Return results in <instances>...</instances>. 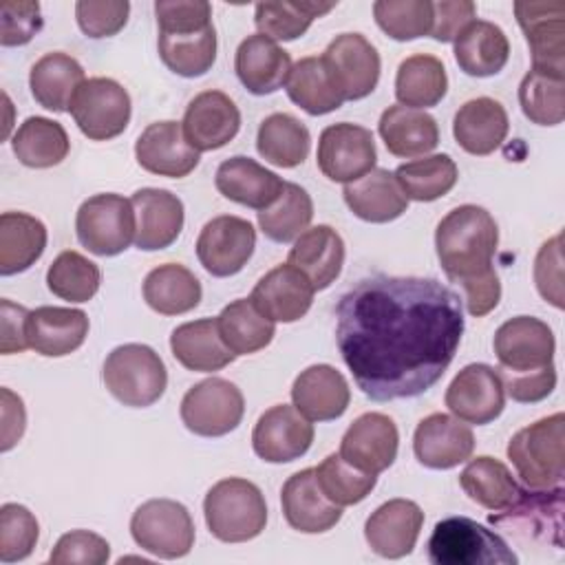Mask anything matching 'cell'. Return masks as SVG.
Returning a JSON list of instances; mask_svg holds the SVG:
<instances>
[{"label":"cell","instance_id":"7a4b0ae2","mask_svg":"<svg viewBox=\"0 0 565 565\" xmlns=\"http://www.w3.org/2000/svg\"><path fill=\"white\" fill-rule=\"evenodd\" d=\"M154 15L161 62L181 77L205 75L216 60L212 4L205 0H157Z\"/></svg>","mask_w":565,"mask_h":565},{"label":"cell","instance_id":"d6986e66","mask_svg":"<svg viewBox=\"0 0 565 565\" xmlns=\"http://www.w3.org/2000/svg\"><path fill=\"white\" fill-rule=\"evenodd\" d=\"M399 448L395 422L384 413H364L347 428L340 441V457L353 468L380 475L393 466Z\"/></svg>","mask_w":565,"mask_h":565},{"label":"cell","instance_id":"8d00e7d4","mask_svg":"<svg viewBox=\"0 0 565 565\" xmlns=\"http://www.w3.org/2000/svg\"><path fill=\"white\" fill-rule=\"evenodd\" d=\"M455 62L470 77H490L503 71L510 57V42L501 26L488 20H472L455 38Z\"/></svg>","mask_w":565,"mask_h":565},{"label":"cell","instance_id":"7dc6e473","mask_svg":"<svg viewBox=\"0 0 565 565\" xmlns=\"http://www.w3.org/2000/svg\"><path fill=\"white\" fill-rule=\"evenodd\" d=\"M313 218V201L305 188L285 181L278 199L258 212L260 232L274 243L296 241Z\"/></svg>","mask_w":565,"mask_h":565},{"label":"cell","instance_id":"11a10c76","mask_svg":"<svg viewBox=\"0 0 565 565\" xmlns=\"http://www.w3.org/2000/svg\"><path fill=\"white\" fill-rule=\"evenodd\" d=\"M40 539V525L33 512L20 503L0 508V561L18 563L31 556Z\"/></svg>","mask_w":565,"mask_h":565},{"label":"cell","instance_id":"8fae6325","mask_svg":"<svg viewBox=\"0 0 565 565\" xmlns=\"http://www.w3.org/2000/svg\"><path fill=\"white\" fill-rule=\"evenodd\" d=\"M179 413L190 433L199 437H223L241 424L245 399L234 382L212 375L188 388Z\"/></svg>","mask_w":565,"mask_h":565},{"label":"cell","instance_id":"7402d4cb","mask_svg":"<svg viewBox=\"0 0 565 565\" xmlns=\"http://www.w3.org/2000/svg\"><path fill=\"white\" fill-rule=\"evenodd\" d=\"M181 126L196 152L218 150L238 135L241 110L223 90H203L188 104Z\"/></svg>","mask_w":565,"mask_h":565},{"label":"cell","instance_id":"7c38bea8","mask_svg":"<svg viewBox=\"0 0 565 565\" xmlns=\"http://www.w3.org/2000/svg\"><path fill=\"white\" fill-rule=\"evenodd\" d=\"M320 62L344 102H358L371 95L380 82V53L362 33L335 35Z\"/></svg>","mask_w":565,"mask_h":565},{"label":"cell","instance_id":"e7e4bbea","mask_svg":"<svg viewBox=\"0 0 565 565\" xmlns=\"http://www.w3.org/2000/svg\"><path fill=\"white\" fill-rule=\"evenodd\" d=\"M2 452L11 450L20 437L24 435V426H26V413H24V404L22 397L15 395L11 388L2 386Z\"/></svg>","mask_w":565,"mask_h":565},{"label":"cell","instance_id":"f907efd6","mask_svg":"<svg viewBox=\"0 0 565 565\" xmlns=\"http://www.w3.org/2000/svg\"><path fill=\"white\" fill-rule=\"evenodd\" d=\"M523 115L536 126H558L565 117V77L530 68L519 84Z\"/></svg>","mask_w":565,"mask_h":565},{"label":"cell","instance_id":"e0dca14e","mask_svg":"<svg viewBox=\"0 0 565 565\" xmlns=\"http://www.w3.org/2000/svg\"><path fill=\"white\" fill-rule=\"evenodd\" d=\"M444 402L448 411L461 422L486 426L503 413L505 388L497 369L490 364L472 362L452 377Z\"/></svg>","mask_w":565,"mask_h":565},{"label":"cell","instance_id":"f6af8a7d","mask_svg":"<svg viewBox=\"0 0 565 565\" xmlns=\"http://www.w3.org/2000/svg\"><path fill=\"white\" fill-rule=\"evenodd\" d=\"M218 333L234 355H249L265 349L274 335L276 324L265 318L249 298H236L216 316Z\"/></svg>","mask_w":565,"mask_h":565},{"label":"cell","instance_id":"5bb4252c","mask_svg":"<svg viewBox=\"0 0 565 565\" xmlns=\"http://www.w3.org/2000/svg\"><path fill=\"white\" fill-rule=\"evenodd\" d=\"M316 161L320 172L335 183H351L375 168L373 132L364 126L340 121L320 132Z\"/></svg>","mask_w":565,"mask_h":565},{"label":"cell","instance_id":"be15d7a7","mask_svg":"<svg viewBox=\"0 0 565 565\" xmlns=\"http://www.w3.org/2000/svg\"><path fill=\"white\" fill-rule=\"evenodd\" d=\"M29 309L11 302L9 298L0 300V353L11 355L29 349L26 340V322Z\"/></svg>","mask_w":565,"mask_h":565},{"label":"cell","instance_id":"ffe728a7","mask_svg":"<svg viewBox=\"0 0 565 565\" xmlns=\"http://www.w3.org/2000/svg\"><path fill=\"white\" fill-rule=\"evenodd\" d=\"M475 435L466 422L446 413L424 417L413 435L417 461L430 470H450L472 457Z\"/></svg>","mask_w":565,"mask_h":565},{"label":"cell","instance_id":"cb8c5ba5","mask_svg":"<svg viewBox=\"0 0 565 565\" xmlns=\"http://www.w3.org/2000/svg\"><path fill=\"white\" fill-rule=\"evenodd\" d=\"M313 294L316 289L309 278L285 263L258 278L249 300L271 322H296L311 309Z\"/></svg>","mask_w":565,"mask_h":565},{"label":"cell","instance_id":"f546056e","mask_svg":"<svg viewBox=\"0 0 565 565\" xmlns=\"http://www.w3.org/2000/svg\"><path fill=\"white\" fill-rule=\"evenodd\" d=\"M88 316L73 307H38L29 313V349L44 358H62L77 351L88 335Z\"/></svg>","mask_w":565,"mask_h":565},{"label":"cell","instance_id":"d4e9b609","mask_svg":"<svg viewBox=\"0 0 565 565\" xmlns=\"http://www.w3.org/2000/svg\"><path fill=\"white\" fill-rule=\"evenodd\" d=\"M424 525L422 508L411 499L382 503L364 523L369 547L382 558H404L413 552Z\"/></svg>","mask_w":565,"mask_h":565},{"label":"cell","instance_id":"6da1fadb","mask_svg":"<svg viewBox=\"0 0 565 565\" xmlns=\"http://www.w3.org/2000/svg\"><path fill=\"white\" fill-rule=\"evenodd\" d=\"M463 300L435 278L373 274L335 305V342L358 388L408 399L435 386L463 335Z\"/></svg>","mask_w":565,"mask_h":565},{"label":"cell","instance_id":"60d3db41","mask_svg":"<svg viewBox=\"0 0 565 565\" xmlns=\"http://www.w3.org/2000/svg\"><path fill=\"white\" fill-rule=\"evenodd\" d=\"M448 90V75L444 62L428 53H415L397 66L395 97L399 106L408 108H433Z\"/></svg>","mask_w":565,"mask_h":565},{"label":"cell","instance_id":"d6a6232c","mask_svg":"<svg viewBox=\"0 0 565 565\" xmlns=\"http://www.w3.org/2000/svg\"><path fill=\"white\" fill-rule=\"evenodd\" d=\"M508 113L492 97L468 99L459 106L452 119L455 141L475 157L492 154L508 137Z\"/></svg>","mask_w":565,"mask_h":565},{"label":"cell","instance_id":"ac0fdd59","mask_svg":"<svg viewBox=\"0 0 565 565\" xmlns=\"http://www.w3.org/2000/svg\"><path fill=\"white\" fill-rule=\"evenodd\" d=\"M313 441V424L291 404L267 408L254 430L252 448L267 463H289L300 459Z\"/></svg>","mask_w":565,"mask_h":565},{"label":"cell","instance_id":"680465c9","mask_svg":"<svg viewBox=\"0 0 565 565\" xmlns=\"http://www.w3.org/2000/svg\"><path fill=\"white\" fill-rule=\"evenodd\" d=\"M0 15H2V31H0L2 46L29 44L35 38V33H40L42 29L40 4L31 0H4L0 4Z\"/></svg>","mask_w":565,"mask_h":565},{"label":"cell","instance_id":"ee69618b","mask_svg":"<svg viewBox=\"0 0 565 565\" xmlns=\"http://www.w3.org/2000/svg\"><path fill=\"white\" fill-rule=\"evenodd\" d=\"M309 148V128L289 113H271L258 126L256 150L265 161L278 168L300 166L307 159Z\"/></svg>","mask_w":565,"mask_h":565},{"label":"cell","instance_id":"db71d44e","mask_svg":"<svg viewBox=\"0 0 565 565\" xmlns=\"http://www.w3.org/2000/svg\"><path fill=\"white\" fill-rule=\"evenodd\" d=\"M377 26L397 42L430 35L433 2L428 0H377L373 4Z\"/></svg>","mask_w":565,"mask_h":565},{"label":"cell","instance_id":"8992f818","mask_svg":"<svg viewBox=\"0 0 565 565\" xmlns=\"http://www.w3.org/2000/svg\"><path fill=\"white\" fill-rule=\"evenodd\" d=\"M102 380L108 393L124 406L146 408L166 393L168 371L152 347L128 342L106 355Z\"/></svg>","mask_w":565,"mask_h":565},{"label":"cell","instance_id":"bcb514c9","mask_svg":"<svg viewBox=\"0 0 565 565\" xmlns=\"http://www.w3.org/2000/svg\"><path fill=\"white\" fill-rule=\"evenodd\" d=\"M393 177L408 201L430 203L455 188L459 170L450 154H426L397 166Z\"/></svg>","mask_w":565,"mask_h":565},{"label":"cell","instance_id":"f35d334b","mask_svg":"<svg viewBox=\"0 0 565 565\" xmlns=\"http://www.w3.org/2000/svg\"><path fill=\"white\" fill-rule=\"evenodd\" d=\"M203 296L199 278L179 263H163L143 278V300L161 316H179L199 307Z\"/></svg>","mask_w":565,"mask_h":565},{"label":"cell","instance_id":"1f68e13d","mask_svg":"<svg viewBox=\"0 0 565 565\" xmlns=\"http://www.w3.org/2000/svg\"><path fill=\"white\" fill-rule=\"evenodd\" d=\"M287 263L300 269L316 291L331 287L344 265V241L331 225L307 227L289 249Z\"/></svg>","mask_w":565,"mask_h":565},{"label":"cell","instance_id":"4fadbf2b","mask_svg":"<svg viewBox=\"0 0 565 565\" xmlns=\"http://www.w3.org/2000/svg\"><path fill=\"white\" fill-rule=\"evenodd\" d=\"M492 349L499 360L497 373H532L554 364L556 340L547 322L514 316L494 331Z\"/></svg>","mask_w":565,"mask_h":565},{"label":"cell","instance_id":"f5cc1de1","mask_svg":"<svg viewBox=\"0 0 565 565\" xmlns=\"http://www.w3.org/2000/svg\"><path fill=\"white\" fill-rule=\"evenodd\" d=\"M316 479L324 497L340 508L364 501L377 483V475L353 468L340 452L327 455L320 466H316Z\"/></svg>","mask_w":565,"mask_h":565},{"label":"cell","instance_id":"9a60e30c","mask_svg":"<svg viewBox=\"0 0 565 565\" xmlns=\"http://www.w3.org/2000/svg\"><path fill=\"white\" fill-rule=\"evenodd\" d=\"M516 22L532 55V68L565 77V2H514Z\"/></svg>","mask_w":565,"mask_h":565},{"label":"cell","instance_id":"52a82bcc","mask_svg":"<svg viewBox=\"0 0 565 565\" xmlns=\"http://www.w3.org/2000/svg\"><path fill=\"white\" fill-rule=\"evenodd\" d=\"M433 565H516V554L486 525L468 516H448L433 527L428 539Z\"/></svg>","mask_w":565,"mask_h":565},{"label":"cell","instance_id":"d590c367","mask_svg":"<svg viewBox=\"0 0 565 565\" xmlns=\"http://www.w3.org/2000/svg\"><path fill=\"white\" fill-rule=\"evenodd\" d=\"M170 349L181 366L196 373H214L236 360L218 333L216 318L179 324L170 335Z\"/></svg>","mask_w":565,"mask_h":565},{"label":"cell","instance_id":"4dcf8cb0","mask_svg":"<svg viewBox=\"0 0 565 565\" xmlns=\"http://www.w3.org/2000/svg\"><path fill=\"white\" fill-rule=\"evenodd\" d=\"M214 185L225 199L260 212L278 199L285 181L252 157L236 154L216 168Z\"/></svg>","mask_w":565,"mask_h":565},{"label":"cell","instance_id":"6f0895ef","mask_svg":"<svg viewBox=\"0 0 565 565\" xmlns=\"http://www.w3.org/2000/svg\"><path fill=\"white\" fill-rule=\"evenodd\" d=\"M130 13V2L126 0H106V2H93V0H79L75 4V18L84 35L99 40L117 35Z\"/></svg>","mask_w":565,"mask_h":565},{"label":"cell","instance_id":"9c48e42d","mask_svg":"<svg viewBox=\"0 0 565 565\" xmlns=\"http://www.w3.org/2000/svg\"><path fill=\"white\" fill-rule=\"evenodd\" d=\"M135 543L157 558H181L194 547V521L174 499H150L130 519Z\"/></svg>","mask_w":565,"mask_h":565},{"label":"cell","instance_id":"4316f807","mask_svg":"<svg viewBox=\"0 0 565 565\" xmlns=\"http://www.w3.org/2000/svg\"><path fill=\"white\" fill-rule=\"evenodd\" d=\"M291 402L309 422H331L351 402L347 377L331 364H311L291 384Z\"/></svg>","mask_w":565,"mask_h":565},{"label":"cell","instance_id":"e575fe53","mask_svg":"<svg viewBox=\"0 0 565 565\" xmlns=\"http://www.w3.org/2000/svg\"><path fill=\"white\" fill-rule=\"evenodd\" d=\"M342 196L349 210L366 223L395 221L408 207V199L386 168H373L358 181L347 183Z\"/></svg>","mask_w":565,"mask_h":565},{"label":"cell","instance_id":"836d02e7","mask_svg":"<svg viewBox=\"0 0 565 565\" xmlns=\"http://www.w3.org/2000/svg\"><path fill=\"white\" fill-rule=\"evenodd\" d=\"M386 150L402 159L426 157L439 143V126L426 110L408 106H388L377 124Z\"/></svg>","mask_w":565,"mask_h":565},{"label":"cell","instance_id":"603a6c76","mask_svg":"<svg viewBox=\"0 0 565 565\" xmlns=\"http://www.w3.org/2000/svg\"><path fill=\"white\" fill-rule=\"evenodd\" d=\"M135 210V247L157 252L170 247L183 230V203L163 188H141L130 196Z\"/></svg>","mask_w":565,"mask_h":565},{"label":"cell","instance_id":"681fc988","mask_svg":"<svg viewBox=\"0 0 565 565\" xmlns=\"http://www.w3.org/2000/svg\"><path fill=\"white\" fill-rule=\"evenodd\" d=\"M285 86H287L289 99L313 117L333 113L344 104V99L331 84L320 57L316 55L300 57L291 66V73Z\"/></svg>","mask_w":565,"mask_h":565},{"label":"cell","instance_id":"9f6ffc18","mask_svg":"<svg viewBox=\"0 0 565 565\" xmlns=\"http://www.w3.org/2000/svg\"><path fill=\"white\" fill-rule=\"evenodd\" d=\"M49 561L53 565H104L110 561V545L90 530H71L57 539Z\"/></svg>","mask_w":565,"mask_h":565},{"label":"cell","instance_id":"277c9868","mask_svg":"<svg viewBox=\"0 0 565 565\" xmlns=\"http://www.w3.org/2000/svg\"><path fill=\"white\" fill-rule=\"evenodd\" d=\"M508 459L532 490L563 486L565 477V415H547L512 435Z\"/></svg>","mask_w":565,"mask_h":565},{"label":"cell","instance_id":"74e56055","mask_svg":"<svg viewBox=\"0 0 565 565\" xmlns=\"http://www.w3.org/2000/svg\"><path fill=\"white\" fill-rule=\"evenodd\" d=\"M82 64L62 51L42 55L29 73V86L33 99L53 113H64L71 108L73 95L84 82Z\"/></svg>","mask_w":565,"mask_h":565},{"label":"cell","instance_id":"ab89813d","mask_svg":"<svg viewBox=\"0 0 565 565\" xmlns=\"http://www.w3.org/2000/svg\"><path fill=\"white\" fill-rule=\"evenodd\" d=\"M46 227L26 212H2L0 216V274L26 271L46 247Z\"/></svg>","mask_w":565,"mask_h":565},{"label":"cell","instance_id":"ba28073f","mask_svg":"<svg viewBox=\"0 0 565 565\" xmlns=\"http://www.w3.org/2000/svg\"><path fill=\"white\" fill-rule=\"evenodd\" d=\"M77 241L95 256H117L135 243V210L115 192L88 196L75 216Z\"/></svg>","mask_w":565,"mask_h":565},{"label":"cell","instance_id":"816d5d0a","mask_svg":"<svg viewBox=\"0 0 565 565\" xmlns=\"http://www.w3.org/2000/svg\"><path fill=\"white\" fill-rule=\"evenodd\" d=\"M99 282V267L75 249L57 254L46 271L49 291L68 302H88L97 294Z\"/></svg>","mask_w":565,"mask_h":565},{"label":"cell","instance_id":"91938a15","mask_svg":"<svg viewBox=\"0 0 565 565\" xmlns=\"http://www.w3.org/2000/svg\"><path fill=\"white\" fill-rule=\"evenodd\" d=\"M563 236L545 241L534 258V285L541 298L556 309H563Z\"/></svg>","mask_w":565,"mask_h":565},{"label":"cell","instance_id":"44dd1931","mask_svg":"<svg viewBox=\"0 0 565 565\" xmlns=\"http://www.w3.org/2000/svg\"><path fill=\"white\" fill-rule=\"evenodd\" d=\"M135 157L146 172L168 179L188 177L201 161V152L188 143L183 126L172 119L146 126L135 141Z\"/></svg>","mask_w":565,"mask_h":565},{"label":"cell","instance_id":"5b68a950","mask_svg":"<svg viewBox=\"0 0 565 565\" xmlns=\"http://www.w3.org/2000/svg\"><path fill=\"white\" fill-rule=\"evenodd\" d=\"M203 514L210 534L223 543L252 541L267 525L265 497L243 477L216 481L203 499Z\"/></svg>","mask_w":565,"mask_h":565},{"label":"cell","instance_id":"f1b7e54d","mask_svg":"<svg viewBox=\"0 0 565 565\" xmlns=\"http://www.w3.org/2000/svg\"><path fill=\"white\" fill-rule=\"evenodd\" d=\"M291 55L267 35H247L234 57V71L252 95H271L287 84L291 73Z\"/></svg>","mask_w":565,"mask_h":565},{"label":"cell","instance_id":"3957f363","mask_svg":"<svg viewBox=\"0 0 565 565\" xmlns=\"http://www.w3.org/2000/svg\"><path fill=\"white\" fill-rule=\"evenodd\" d=\"M499 245L494 216L481 205L452 207L435 230V252L448 280L461 287L494 274L492 258Z\"/></svg>","mask_w":565,"mask_h":565},{"label":"cell","instance_id":"6125c7cd","mask_svg":"<svg viewBox=\"0 0 565 565\" xmlns=\"http://www.w3.org/2000/svg\"><path fill=\"white\" fill-rule=\"evenodd\" d=\"M477 20V7L470 0L433 2V29L430 38L437 42H455L466 24Z\"/></svg>","mask_w":565,"mask_h":565},{"label":"cell","instance_id":"94428289","mask_svg":"<svg viewBox=\"0 0 565 565\" xmlns=\"http://www.w3.org/2000/svg\"><path fill=\"white\" fill-rule=\"evenodd\" d=\"M505 393L519 404H534L545 399L556 386V366L550 364L532 373H499Z\"/></svg>","mask_w":565,"mask_h":565},{"label":"cell","instance_id":"2e32d148","mask_svg":"<svg viewBox=\"0 0 565 565\" xmlns=\"http://www.w3.org/2000/svg\"><path fill=\"white\" fill-rule=\"evenodd\" d=\"M256 230L247 218L221 214L210 218L196 238V256L203 269L216 278L238 274L252 258Z\"/></svg>","mask_w":565,"mask_h":565},{"label":"cell","instance_id":"83f0119b","mask_svg":"<svg viewBox=\"0 0 565 565\" xmlns=\"http://www.w3.org/2000/svg\"><path fill=\"white\" fill-rule=\"evenodd\" d=\"M561 512H563V486L547 490H521L514 503L503 514H490V523L505 525L516 536L545 539L550 534L561 543Z\"/></svg>","mask_w":565,"mask_h":565},{"label":"cell","instance_id":"484cf974","mask_svg":"<svg viewBox=\"0 0 565 565\" xmlns=\"http://www.w3.org/2000/svg\"><path fill=\"white\" fill-rule=\"evenodd\" d=\"M285 521L302 534H322L342 519V508L324 497L318 486L316 468L294 472L280 490Z\"/></svg>","mask_w":565,"mask_h":565},{"label":"cell","instance_id":"30bf717a","mask_svg":"<svg viewBox=\"0 0 565 565\" xmlns=\"http://www.w3.org/2000/svg\"><path fill=\"white\" fill-rule=\"evenodd\" d=\"M68 113L90 141L119 137L130 121L132 104L128 90L110 77H88L73 95Z\"/></svg>","mask_w":565,"mask_h":565},{"label":"cell","instance_id":"b9f144b4","mask_svg":"<svg viewBox=\"0 0 565 565\" xmlns=\"http://www.w3.org/2000/svg\"><path fill=\"white\" fill-rule=\"evenodd\" d=\"M11 148L22 166L42 170L62 163L71 150V141L60 121L35 115L20 124Z\"/></svg>","mask_w":565,"mask_h":565},{"label":"cell","instance_id":"7bdbcfd3","mask_svg":"<svg viewBox=\"0 0 565 565\" xmlns=\"http://www.w3.org/2000/svg\"><path fill=\"white\" fill-rule=\"evenodd\" d=\"M459 486L470 501L492 512L505 510L521 492L510 468L488 455L468 461L459 475Z\"/></svg>","mask_w":565,"mask_h":565},{"label":"cell","instance_id":"c3c4849f","mask_svg":"<svg viewBox=\"0 0 565 565\" xmlns=\"http://www.w3.org/2000/svg\"><path fill=\"white\" fill-rule=\"evenodd\" d=\"M333 7L335 2H258L254 9V24L260 35H267L274 42H289L305 35L311 22Z\"/></svg>","mask_w":565,"mask_h":565}]
</instances>
